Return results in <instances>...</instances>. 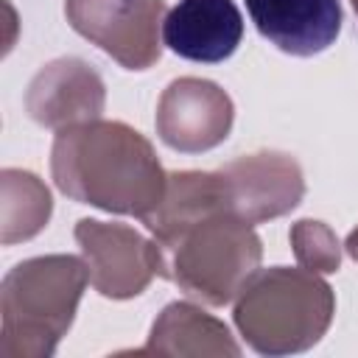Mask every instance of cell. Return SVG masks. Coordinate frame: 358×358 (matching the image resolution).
I'll use <instances>...</instances> for the list:
<instances>
[{
    "instance_id": "277c9868",
    "label": "cell",
    "mask_w": 358,
    "mask_h": 358,
    "mask_svg": "<svg viewBox=\"0 0 358 358\" xmlns=\"http://www.w3.org/2000/svg\"><path fill=\"white\" fill-rule=\"evenodd\" d=\"M173 249L171 280L207 305H227L260 266V238L249 221L232 213H213L193 221Z\"/></svg>"
},
{
    "instance_id": "9a60e30c",
    "label": "cell",
    "mask_w": 358,
    "mask_h": 358,
    "mask_svg": "<svg viewBox=\"0 0 358 358\" xmlns=\"http://www.w3.org/2000/svg\"><path fill=\"white\" fill-rule=\"evenodd\" d=\"M344 249H347V255L352 257V260H358V227L347 235V243H344Z\"/></svg>"
},
{
    "instance_id": "5bb4252c",
    "label": "cell",
    "mask_w": 358,
    "mask_h": 358,
    "mask_svg": "<svg viewBox=\"0 0 358 358\" xmlns=\"http://www.w3.org/2000/svg\"><path fill=\"white\" fill-rule=\"evenodd\" d=\"M291 246L302 268L316 274H333L341 266V246L336 232L324 221L302 218L291 227Z\"/></svg>"
},
{
    "instance_id": "9c48e42d",
    "label": "cell",
    "mask_w": 358,
    "mask_h": 358,
    "mask_svg": "<svg viewBox=\"0 0 358 358\" xmlns=\"http://www.w3.org/2000/svg\"><path fill=\"white\" fill-rule=\"evenodd\" d=\"M106 103L103 78L92 64L76 56L45 64L28 84L25 109L48 129H64L73 123L101 117Z\"/></svg>"
},
{
    "instance_id": "2e32d148",
    "label": "cell",
    "mask_w": 358,
    "mask_h": 358,
    "mask_svg": "<svg viewBox=\"0 0 358 358\" xmlns=\"http://www.w3.org/2000/svg\"><path fill=\"white\" fill-rule=\"evenodd\" d=\"M350 3H352V8H355V11H358V0H350Z\"/></svg>"
},
{
    "instance_id": "5b68a950",
    "label": "cell",
    "mask_w": 358,
    "mask_h": 358,
    "mask_svg": "<svg viewBox=\"0 0 358 358\" xmlns=\"http://www.w3.org/2000/svg\"><path fill=\"white\" fill-rule=\"evenodd\" d=\"M76 241L92 288L109 299H131L143 294L154 277H171L162 243L157 246V241L143 238L126 224L81 218L76 224Z\"/></svg>"
},
{
    "instance_id": "3957f363",
    "label": "cell",
    "mask_w": 358,
    "mask_h": 358,
    "mask_svg": "<svg viewBox=\"0 0 358 358\" xmlns=\"http://www.w3.org/2000/svg\"><path fill=\"white\" fill-rule=\"evenodd\" d=\"M333 288L308 268H257L235 296V324L252 350L291 355L313 347L330 327Z\"/></svg>"
},
{
    "instance_id": "7a4b0ae2",
    "label": "cell",
    "mask_w": 358,
    "mask_h": 358,
    "mask_svg": "<svg viewBox=\"0 0 358 358\" xmlns=\"http://www.w3.org/2000/svg\"><path fill=\"white\" fill-rule=\"evenodd\" d=\"M90 280L87 263L73 255H45L17 263L0 288V355L48 358L73 324Z\"/></svg>"
},
{
    "instance_id": "52a82bcc",
    "label": "cell",
    "mask_w": 358,
    "mask_h": 358,
    "mask_svg": "<svg viewBox=\"0 0 358 358\" xmlns=\"http://www.w3.org/2000/svg\"><path fill=\"white\" fill-rule=\"evenodd\" d=\"M235 120L232 98L207 78H176L157 103V134L182 154H201L229 137Z\"/></svg>"
},
{
    "instance_id": "ba28073f",
    "label": "cell",
    "mask_w": 358,
    "mask_h": 358,
    "mask_svg": "<svg viewBox=\"0 0 358 358\" xmlns=\"http://www.w3.org/2000/svg\"><path fill=\"white\" fill-rule=\"evenodd\" d=\"M221 171L227 207L232 215L260 224L291 213L305 196L302 168L291 154L257 151L227 162Z\"/></svg>"
},
{
    "instance_id": "6da1fadb",
    "label": "cell",
    "mask_w": 358,
    "mask_h": 358,
    "mask_svg": "<svg viewBox=\"0 0 358 358\" xmlns=\"http://www.w3.org/2000/svg\"><path fill=\"white\" fill-rule=\"evenodd\" d=\"M50 173L73 201L137 218L162 201L168 185L154 145L137 129L101 117L59 129Z\"/></svg>"
},
{
    "instance_id": "4fadbf2b",
    "label": "cell",
    "mask_w": 358,
    "mask_h": 358,
    "mask_svg": "<svg viewBox=\"0 0 358 358\" xmlns=\"http://www.w3.org/2000/svg\"><path fill=\"white\" fill-rule=\"evenodd\" d=\"M50 193L28 171L6 168L0 173V238L17 243L34 238L50 218Z\"/></svg>"
},
{
    "instance_id": "8fae6325",
    "label": "cell",
    "mask_w": 358,
    "mask_h": 358,
    "mask_svg": "<svg viewBox=\"0 0 358 358\" xmlns=\"http://www.w3.org/2000/svg\"><path fill=\"white\" fill-rule=\"evenodd\" d=\"M246 11L260 36L288 56H316L341 34L338 0H246Z\"/></svg>"
},
{
    "instance_id": "8992f818",
    "label": "cell",
    "mask_w": 358,
    "mask_h": 358,
    "mask_svg": "<svg viewBox=\"0 0 358 358\" xmlns=\"http://www.w3.org/2000/svg\"><path fill=\"white\" fill-rule=\"evenodd\" d=\"M64 14L73 31L126 70H148L162 56V0H64Z\"/></svg>"
},
{
    "instance_id": "30bf717a",
    "label": "cell",
    "mask_w": 358,
    "mask_h": 358,
    "mask_svg": "<svg viewBox=\"0 0 358 358\" xmlns=\"http://www.w3.org/2000/svg\"><path fill=\"white\" fill-rule=\"evenodd\" d=\"M165 45L190 62L229 59L243 39V17L232 0H179L162 20Z\"/></svg>"
},
{
    "instance_id": "7c38bea8",
    "label": "cell",
    "mask_w": 358,
    "mask_h": 358,
    "mask_svg": "<svg viewBox=\"0 0 358 358\" xmlns=\"http://www.w3.org/2000/svg\"><path fill=\"white\" fill-rule=\"evenodd\" d=\"M143 355H241L227 324L190 302H171L154 322Z\"/></svg>"
}]
</instances>
